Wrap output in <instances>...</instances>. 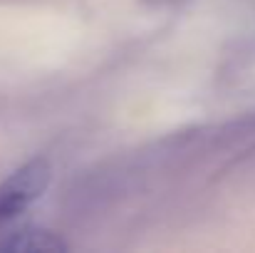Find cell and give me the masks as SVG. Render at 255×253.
Instances as JSON below:
<instances>
[{
  "label": "cell",
  "mask_w": 255,
  "mask_h": 253,
  "mask_svg": "<svg viewBox=\"0 0 255 253\" xmlns=\"http://www.w3.org/2000/svg\"><path fill=\"white\" fill-rule=\"evenodd\" d=\"M52 181V167L47 159L37 157L17 167L0 184V224H7L25 214L35 201L42 199Z\"/></svg>",
  "instance_id": "1"
},
{
  "label": "cell",
  "mask_w": 255,
  "mask_h": 253,
  "mask_svg": "<svg viewBox=\"0 0 255 253\" xmlns=\"http://www.w3.org/2000/svg\"><path fill=\"white\" fill-rule=\"evenodd\" d=\"M0 251L5 253H65L67 244L47 229L20 226L0 236Z\"/></svg>",
  "instance_id": "2"
},
{
  "label": "cell",
  "mask_w": 255,
  "mask_h": 253,
  "mask_svg": "<svg viewBox=\"0 0 255 253\" xmlns=\"http://www.w3.org/2000/svg\"><path fill=\"white\" fill-rule=\"evenodd\" d=\"M149 5H159V7H169V5H181L186 0H146Z\"/></svg>",
  "instance_id": "3"
}]
</instances>
